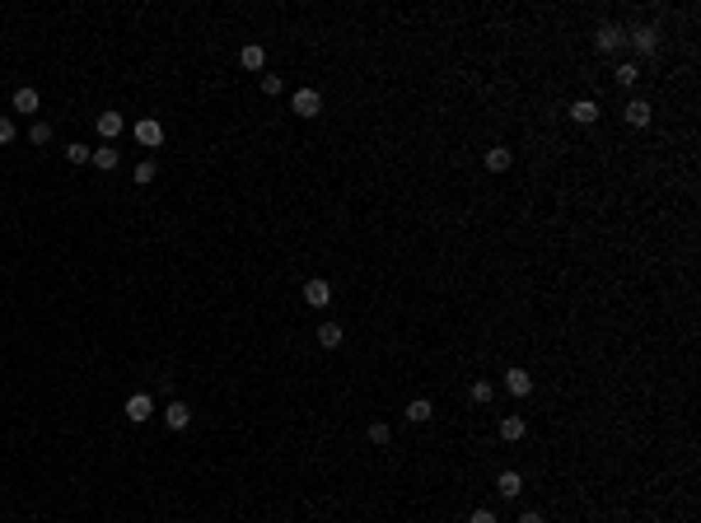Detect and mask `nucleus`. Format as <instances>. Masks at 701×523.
I'll return each instance as SVG.
<instances>
[{"mask_svg": "<svg viewBox=\"0 0 701 523\" xmlns=\"http://www.w3.org/2000/svg\"><path fill=\"white\" fill-rule=\"evenodd\" d=\"M290 108L300 112V117H318V112H323V94H318V89H295Z\"/></svg>", "mask_w": 701, "mask_h": 523, "instance_id": "f257e3e1", "label": "nucleus"}, {"mask_svg": "<svg viewBox=\"0 0 701 523\" xmlns=\"http://www.w3.org/2000/svg\"><path fill=\"white\" fill-rule=\"evenodd\" d=\"M136 141H141L145 150H155V145H164V126H159L155 117H145V122H136Z\"/></svg>", "mask_w": 701, "mask_h": 523, "instance_id": "f03ea898", "label": "nucleus"}, {"mask_svg": "<svg viewBox=\"0 0 701 523\" xmlns=\"http://www.w3.org/2000/svg\"><path fill=\"white\" fill-rule=\"evenodd\" d=\"M304 304L327 309V304H332V285H327V280H309V285H304Z\"/></svg>", "mask_w": 701, "mask_h": 523, "instance_id": "7ed1b4c3", "label": "nucleus"}, {"mask_svg": "<svg viewBox=\"0 0 701 523\" xmlns=\"http://www.w3.org/2000/svg\"><path fill=\"white\" fill-rule=\"evenodd\" d=\"M505 388H510L514 397H528V392H533V374H528V369H510V374H505Z\"/></svg>", "mask_w": 701, "mask_h": 523, "instance_id": "20e7f679", "label": "nucleus"}, {"mask_svg": "<svg viewBox=\"0 0 701 523\" xmlns=\"http://www.w3.org/2000/svg\"><path fill=\"white\" fill-rule=\"evenodd\" d=\"M188 421H192L188 402H168V412H164V425H168V430H188Z\"/></svg>", "mask_w": 701, "mask_h": 523, "instance_id": "39448f33", "label": "nucleus"}, {"mask_svg": "<svg viewBox=\"0 0 701 523\" xmlns=\"http://www.w3.org/2000/svg\"><path fill=\"white\" fill-rule=\"evenodd\" d=\"M150 412H155V407H150V397H145V392H136V397H126V421H150Z\"/></svg>", "mask_w": 701, "mask_h": 523, "instance_id": "423d86ee", "label": "nucleus"}, {"mask_svg": "<svg viewBox=\"0 0 701 523\" xmlns=\"http://www.w3.org/2000/svg\"><path fill=\"white\" fill-rule=\"evenodd\" d=\"M99 136L103 141H117L122 136V112H99Z\"/></svg>", "mask_w": 701, "mask_h": 523, "instance_id": "0eeeda50", "label": "nucleus"}, {"mask_svg": "<svg viewBox=\"0 0 701 523\" xmlns=\"http://www.w3.org/2000/svg\"><path fill=\"white\" fill-rule=\"evenodd\" d=\"M594 43H599V52H617V47L626 43V38H622V28H612V23H603V28H599V38H594Z\"/></svg>", "mask_w": 701, "mask_h": 523, "instance_id": "6e6552de", "label": "nucleus"}, {"mask_svg": "<svg viewBox=\"0 0 701 523\" xmlns=\"http://www.w3.org/2000/svg\"><path fill=\"white\" fill-rule=\"evenodd\" d=\"M570 117H575L580 126H589V122H599V103H589V99H580V103H570Z\"/></svg>", "mask_w": 701, "mask_h": 523, "instance_id": "1a4fd4ad", "label": "nucleus"}, {"mask_svg": "<svg viewBox=\"0 0 701 523\" xmlns=\"http://www.w3.org/2000/svg\"><path fill=\"white\" fill-rule=\"evenodd\" d=\"M631 126H650V103H641V99H631L626 103V112H622Z\"/></svg>", "mask_w": 701, "mask_h": 523, "instance_id": "9d476101", "label": "nucleus"}, {"mask_svg": "<svg viewBox=\"0 0 701 523\" xmlns=\"http://www.w3.org/2000/svg\"><path fill=\"white\" fill-rule=\"evenodd\" d=\"M496 490H501L505 500H514V495L523 490V477H519V472H501V481H496Z\"/></svg>", "mask_w": 701, "mask_h": 523, "instance_id": "9b49d317", "label": "nucleus"}, {"mask_svg": "<svg viewBox=\"0 0 701 523\" xmlns=\"http://www.w3.org/2000/svg\"><path fill=\"white\" fill-rule=\"evenodd\" d=\"M430 416H435V407H430L425 397H412V402H407V421L421 425V421H430Z\"/></svg>", "mask_w": 701, "mask_h": 523, "instance_id": "f8f14e48", "label": "nucleus"}, {"mask_svg": "<svg viewBox=\"0 0 701 523\" xmlns=\"http://www.w3.org/2000/svg\"><path fill=\"white\" fill-rule=\"evenodd\" d=\"M239 61H244V70H262V61H267V52H262L257 43H248L244 52H239Z\"/></svg>", "mask_w": 701, "mask_h": 523, "instance_id": "ddd939ff", "label": "nucleus"}, {"mask_svg": "<svg viewBox=\"0 0 701 523\" xmlns=\"http://www.w3.org/2000/svg\"><path fill=\"white\" fill-rule=\"evenodd\" d=\"M89 164L103 168V173H112V168H117V150H112V145H103V150H94V155H89Z\"/></svg>", "mask_w": 701, "mask_h": 523, "instance_id": "4468645a", "label": "nucleus"}, {"mask_svg": "<svg viewBox=\"0 0 701 523\" xmlns=\"http://www.w3.org/2000/svg\"><path fill=\"white\" fill-rule=\"evenodd\" d=\"M318 346H323V351H337V346H342V327L323 323V327H318Z\"/></svg>", "mask_w": 701, "mask_h": 523, "instance_id": "2eb2a0df", "label": "nucleus"}, {"mask_svg": "<svg viewBox=\"0 0 701 523\" xmlns=\"http://www.w3.org/2000/svg\"><path fill=\"white\" fill-rule=\"evenodd\" d=\"M487 168H491V173H505V168H510V150H505V145L487 150Z\"/></svg>", "mask_w": 701, "mask_h": 523, "instance_id": "dca6fc26", "label": "nucleus"}, {"mask_svg": "<svg viewBox=\"0 0 701 523\" xmlns=\"http://www.w3.org/2000/svg\"><path fill=\"white\" fill-rule=\"evenodd\" d=\"M501 439H510V444H514V439H523V416H505V421H501Z\"/></svg>", "mask_w": 701, "mask_h": 523, "instance_id": "f3484780", "label": "nucleus"}, {"mask_svg": "<svg viewBox=\"0 0 701 523\" xmlns=\"http://www.w3.org/2000/svg\"><path fill=\"white\" fill-rule=\"evenodd\" d=\"M14 112H38V89H19L14 94Z\"/></svg>", "mask_w": 701, "mask_h": 523, "instance_id": "a211bd4d", "label": "nucleus"}, {"mask_svg": "<svg viewBox=\"0 0 701 523\" xmlns=\"http://www.w3.org/2000/svg\"><path fill=\"white\" fill-rule=\"evenodd\" d=\"M631 43H636V52H655V28H636Z\"/></svg>", "mask_w": 701, "mask_h": 523, "instance_id": "6ab92c4d", "label": "nucleus"}, {"mask_svg": "<svg viewBox=\"0 0 701 523\" xmlns=\"http://www.w3.org/2000/svg\"><path fill=\"white\" fill-rule=\"evenodd\" d=\"M28 141H33V145H47V141H52V126H47V122H33V126H28Z\"/></svg>", "mask_w": 701, "mask_h": 523, "instance_id": "aec40b11", "label": "nucleus"}, {"mask_svg": "<svg viewBox=\"0 0 701 523\" xmlns=\"http://www.w3.org/2000/svg\"><path fill=\"white\" fill-rule=\"evenodd\" d=\"M636 75H641V70H636L631 61H626V66H617V84H622V89H631V84H636Z\"/></svg>", "mask_w": 701, "mask_h": 523, "instance_id": "412c9836", "label": "nucleus"}, {"mask_svg": "<svg viewBox=\"0 0 701 523\" xmlns=\"http://www.w3.org/2000/svg\"><path fill=\"white\" fill-rule=\"evenodd\" d=\"M89 155H94V150H85V145H70V150H66V164H89Z\"/></svg>", "mask_w": 701, "mask_h": 523, "instance_id": "4be33fe9", "label": "nucleus"}, {"mask_svg": "<svg viewBox=\"0 0 701 523\" xmlns=\"http://www.w3.org/2000/svg\"><path fill=\"white\" fill-rule=\"evenodd\" d=\"M369 439H374V444H388V439H393V430H388L384 421H374V425H369Z\"/></svg>", "mask_w": 701, "mask_h": 523, "instance_id": "5701e85b", "label": "nucleus"}, {"mask_svg": "<svg viewBox=\"0 0 701 523\" xmlns=\"http://www.w3.org/2000/svg\"><path fill=\"white\" fill-rule=\"evenodd\" d=\"M136 182H155V159H145V164H136Z\"/></svg>", "mask_w": 701, "mask_h": 523, "instance_id": "b1692460", "label": "nucleus"}, {"mask_svg": "<svg viewBox=\"0 0 701 523\" xmlns=\"http://www.w3.org/2000/svg\"><path fill=\"white\" fill-rule=\"evenodd\" d=\"M472 402H491V383H487V379L472 383Z\"/></svg>", "mask_w": 701, "mask_h": 523, "instance_id": "393cba45", "label": "nucleus"}, {"mask_svg": "<svg viewBox=\"0 0 701 523\" xmlns=\"http://www.w3.org/2000/svg\"><path fill=\"white\" fill-rule=\"evenodd\" d=\"M14 141V122L10 117H0V145H10Z\"/></svg>", "mask_w": 701, "mask_h": 523, "instance_id": "a878e982", "label": "nucleus"}, {"mask_svg": "<svg viewBox=\"0 0 701 523\" xmlns=\"http://www.w3.org/2000/svg\"><path fill=\"white\" fill-rule=\"evenodd\" d=\"M262 89H267V94H281V75H262Z\"/></svg>", "mask_w": 701, "mask_h": 523, "instance_id": "bb28decb", "label": "nucleus"}, {"mask_svg": "<svg viewBox=\"0 0 701 523\" xmlns=\"http://www.w3.org/2000/svg\"><path fill=\"white\" fill-rule=\"evenodd\" d=\"M467 523H496V514H491V510H472V519H467Z\"/></svg>", "mask_w": 701, "mask_h": 523, "instance_id": "cd10ccee", "label": "nucleus"}, {"mask_svg": "<svg viewBox=\"0 0 701 523\" xmlns=\"http://www.w3.org/2000/svg\"><path fill=\"white\" fill-rule=\"evenodd\" d=\"M519 523H543V514H538V510H528V514H523Z\"/></svg>", "mask_w": 701, "mask_h": 523, "instance_id": "c85d7f7f", "label": "nucleus"}]
</instances>
